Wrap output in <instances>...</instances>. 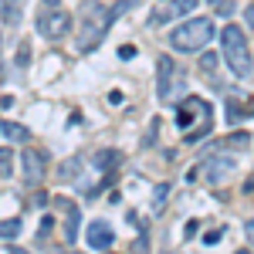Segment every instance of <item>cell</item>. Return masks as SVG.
I'll return each mask as SVG.
<instances>
[{
    "label": "cell",
    "instance_id": "1",
    "mask_svg": "<svg viewBox=\"0 0 254 254\" xmlns=\"http://www.w3.org/2000/svg\"><path fill=\"white\" fill-rule=\"evenodd\" d=\"M220 44H224V58H227V68L234 71L237 78H248L251 75V48H248V38L237 24H227L224 34H220Z\"/></svg>",
    "mask_w": 254,
    "mask_h": 254
},
{
    "label": "cell",
    "instance_id": "2",
    "mask_svg": "<svg viewBox=\"0 0 254 254\" xmlns=\"http://www.w3.org/2000/svg\"><path fill=\"white\" fill-rule=\"evenodd\" d=\"M210 38H214V20L193 17V20H187V24H180V27H173L170 44H173L176 51L193 55V51H203V44H210Z\"/></svg>",
    "mask_w": 254,
    "mask_h": 254
},
{
    "label": "cell",
    "instance_id": "3",
    "mask_svg": "<svg viewBox=\"0 0 254 254\" xmlns=\"http://www.w3.org/2000/svg\"><path fill=\"white\" fill-rule=\"evenodd\" d=\"M109 20H112V14H105L98 0L85 3V20H81V34H78V48H81V51L95 48V41L102 38V34H105Z\"/></svg>",
    "mask_w": 254,
    "mask_h": 254
},
{
    "label": "cell",
    "instance_id": "4",
    "mask_svg": "<svg viewBox=\"0 0 254 254\" xmlns=\"http://www.w3.org/2000/svg\"><path fill=\"white\" fill-rule=\"evenodd\" d=\"M68 27H71V14H64V10H51V14H41L38 17V31L44 38H64L68 34Z\"/></svg>",
    "mask_w": 254,
    "mask_h": 254
},
{
    "label": "cell",
    "instance_id": "5",
    "mask_svg": "<svg viewBox=\"0 0 254 254\" xmlns=\"http://www.w3.org/2000/svg\"><path fill=\"white\" fill-rule=\"evenodd\" d=\"M200 173H203L207 183H224L227 176L234 173V159L231 156H210L203 166H200Z\"/></svg>",
    "mask_w": 254,
    "mask_h": 254
},
{
    "label": "cell",
    "instance_id": "6",
    "mask_svg": "<svg viewBox=\"0 0 254 254\" xmlns=\"http://www.w3.org/2000/svg\"><path fill=\"white\" fill-rule=\"evenodd\" d=\"M176 71H180V68L173 64V58L163 55V58H159V98H163V102H173V78H176Z\"/></svg>",
    "mask_w": 254,
    "mask_h": 254
},
{
    "label": "cell",
    "instance_id": "7",
    "mask_svg": "<svg viewBox=\"0 0 254 254\" xmlns=\"http://www.w3.org/2000/svg\"><path fill=\"white\" fill-rule=\"evenodd\" d=\"M112 227L105 224V220H95V224H88V248L92 251H105L109 244H112Z\"/></svg>",
    "mask_w": 254,
    "mask_h": 254
},
{
    "label": "cell",
    "instance_id": "8",
    "mask_svg": "<svg viewBox=\"0 0 254 254\" xmlns=\"http://www.w3.org/2000/svg\"><path fill=\"white\" fill-rule=\"evenodd\" d=\"M61 207H64V241L71 244V241L78 237V220H81V214H78V203H75V200H61Z\"/></svg>",
    "mask_w": 254,
    "mask_h": 254
},
{
    "label": "cell",
    "instance_id": "9",
    "mask_svg": "<svg viewBox=\"0 0 254 254\" xmlns=\"http://www.w3.org/2000/svg\"><path fill=\"white\" fill-rule=\"evenodd\" d=\"M41 173H44V159L38 153H24V176H27V183H38Z\"/></svg>",
    "mask_w": 254,
    "mask_h": 254
},
{
    "label": "cell",
    "instance_id": "10",
    "mask_svg": "<svg viewBox=\"0 0 254 254\" xmlns=\"http://www.w3.org/2000/svg\"><path fill=\"white\" fill-rule=\"evenodd\" d=\"M0 132L10 139V142H27V139H31V132H27L24 126H17V122H0Z\"/></svg>",
    "mask_w": 254,
    "mask_h": 254
},
{
    "label": "cell",
    "instance_id": "11",
    "mask_svg": "<svg viewBox=\"0 0 254 254\" xmlns=\"http://www.w3.org/2000/svg\"><path fill=\"white\" fill-rule=\"evenodd\" d=\"M196 3H200V0H173L163 14H170V17H183V14H190V10H193Z\"/></svg>",
    "mask_w": 254,
    "mask_h": 254
},
{
    "label": "cell",
    "instance_id": "12",
    "mask_svg": "<svg viewBox=\"0 0 254 254\" xmlns=\"http://www.w3.org/2000/svg\"><path fill=\"white\" fill-rule=\"evenodd\" d=\"M78 173H81V159L78 156L68 159V163H61V180H64V183H75V180H78Z\"/></svg>",
    "mask_w": 254,
    "mask_h": 254
},
{
    "label": "cell",
    "instance_id": "13",
    "mask_svg": "<svg viewBox=\"0 0 254 254\" xmlns=\"http://www.w3.org/2000/svg\"><path fill=\"white\" fill-rule=\"evenodd\" d=\"M20 234V220H0V237L3 241H14Z\"/></svg>",
    "mask_w": 254,
    "mask_h": 254
},
{
    "label": "cell",
    "instance_id": "14",
    "mask_svg": "<svg viewBox=\"0 0 254 254\" xmlns=\"http://www.w3.org/2000/svg\"><path fill=\"white\" fill-rule=\"evenodd\" d=\"M166 193H170V187H166V183H159L156 196H153V210H156V214H163V207H166Z\"/></svg>",
    "mask_w": 254,
    "mask_h": 254
},
{
    "label": "cell",
    "instance_id": "15",
    "mask_svg": "<svg viewBox=\"0 0 254 254\" xmlns=\"http://www.w3.org/2000/svg\"><path fill=\"white\" fill-rule=\"evenodd\" d=\"M20 3H24V0H14V3L7 0V10H3V20H7V24H17L20 20Z\"/></svg>",
    "mask_w": 254,
    "mask_h": 254
},
{
    "label": "cell",
    "instance_id": "16",
    "mask_svg": "<svg viewBox=\"0 0 254 254\" xmlns=\"http://www.w3.org/2000/svg\"><path fill=\"white\" fill-rule=\"evenodd\" d=\"M112 163H116V153H112V149H102V153L95 156V166H98V170H109Z\"/></svg>",
    "mask_w": 254,
    "mask_h": 254
},
{
    "label": "cell",
    "instance_id": "17",
    "mask_svg": "<svg viewBox=\"0 0 254 254\" xmlns=\"http://www.w3.org/2000/svg\"><path fill=\"white\" fill-rule=\"evenodd\" d=\"M17 64L20 68L31 64V44H27V41H20V48H17Z\"/></svg>",
    "mask_w": 254,
    "mask_h": 254
},
{
    "label": "cell",
    "instance_id": "18",
    "mask_svg": "<svg viewBox=\"0 0 254 254\" xmlns=\"http://www.w3.org/2000/svg\"><path fill=\"white\" fill-rule=\"evenodd\" d=\"M200 68H203V71H214L217 68V55L214 51H203V55H200Z\"/></svg>",
    "mask_w": 254,
    "mask_h": 254
},
{
    "label": "cell",
    "instance_id": "19",
    "mask_svg": "<svg viewBox=\"0 0 254 254\" xmlns=\"http://www.w3.org/2000/svg\"><path fill=\"white\" fill-rule=\"evenodd\" d=\"M149 251V237H139L136 241V254H146Z\"/></svg>",
    "mask_w": 254,
    "mask_h": 254
},
{
    "label": "cell",
    "instance_id": "20",
    "mask_svg": "<svg viewBox=\"0 0 254 254\" xmlns=\"http://www.w3.org/2000/svg\"><path fill=\"white\" fill-rule=\"evenodd\" d=\"M244 231H248V241H251V248H254V220H248V227H244Z\"/></svg>",
    "mask_w": 254,
    "mask_h": 254
},
{
    "label": "cell",
    "instance_id": "21",
    "mask_svg": "<svg viewBox=\"0 0 254 254\" xmlns=\"http://www.w3.org/2000/svg\"><path fill=\"white\" fill-rule=\"evenodd\" d=\"M244 17H248V24H251V27H254V3H251V7H248V14H244Z\"/></svg>",
    "mask_w": 254,
    "mask_h": 254
},
{
    "label": "cell",
    "instance_id": "22",
    "mask_svg": "<svg viewBox=\"0 0 254 254\" xmlns=\"http://www.w3.org/2000/svg\"><path fill=\"white\" fill-rule=\"evenodd\" d=\"M7 159H10V149H0V166H3Z\"/></svg>",
    "mask_w": 254,
    "mask_h": 254
},
{
    "label": "cell",
    "instance_id": "23",
    "mask_svg": "<svg viewBox=\"0 0 254 254\" xmlns=\"http://www.w3.org/2000/svg\"><path fill=\"white\" fill-rule=\"evenodd\" d=\"M10 254H27V251H20V248H10Z\"/></svg>",
    "mask_w": 254,
    "mask_h": 254
}]
</instances>
